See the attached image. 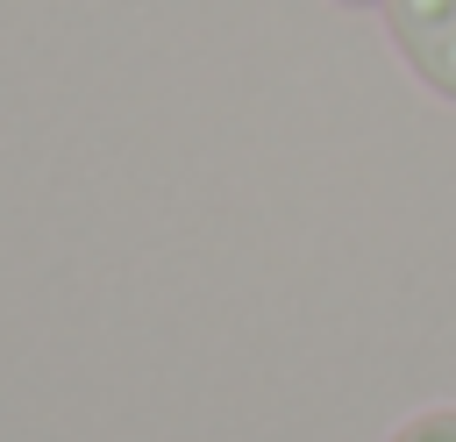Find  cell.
<instances>
[{"label": "cell", "instance_id": "obj_1", "mask_svg": "<svg viewBox=\"0 0 456 442\" xmlns=\"http://www.w3.org/2000/svg\"><path fill=\"white\" fill-rule=\"evenodd\" d=\"M385 29L420 86L456 100V0H385Z\"/></svg>", "mask_w": 456, "mask_h": 442}, {"label": "cell", "instance_id": "obj_2", "mask_svg": "<svg viewBox=\"0 0 456 442\" xmlns=\"http://www.w3.org/2000/svg\"><path fill=\"white\" fill-rule=\"evenodd\" d=\"M392 442H456V406H435V413H420V421H406Z\"/></svg>", "mask_w": 456, "mask_h": 442}, {"label": "cell", "instance_id": "obj_3", "mask_svg": "<svg viewBox=\"0 0 456 442\" xmlns=\"http://www.w3.org/2000/svg\"><path fill=\"white\" fill-rule=\"evenodd\" d=\"M342 7H370V0H342Z\"/></svg>", "mask_w": 456, "mask_h": 442}]
</instances>
